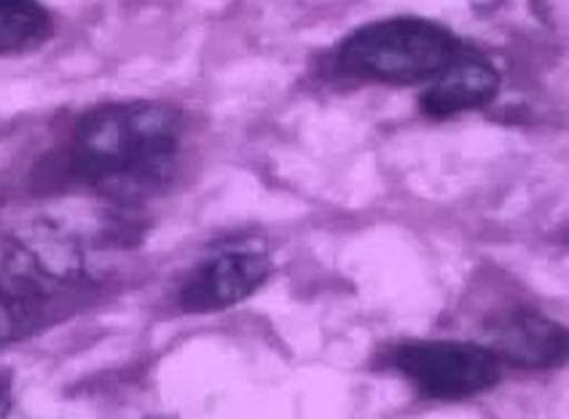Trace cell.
<instances>
[{
	"label": "cell",
	"mask_w": 569,
	"mask_h": 419,
	"mask_svg": "<svg viewBox=\"0 0 569 419\" xmlns=\"http://www.w3.org/2000/svg\"><path fill=\"white\" fill-rule=\"evenodd\" d=\"M51 32V17L38 0H0V54L41 43Z\"/></svg>",
	"instance_id": "7"
},
{
	"label": "cell",
	"mask_w": 569,
	"mask_h": 419,
	"mask_svg": "<svg viewBox=\"0 0 569 419\" xmlns=\"http://www.w3.org/2000/svg\"><path fill=\"white\" fill-rule=\"evenodd\" d=\"M271 275V261L258 250H223L199 263L180 288L186 312H218L250 299Z\"/></svg>",
	"instance_id": "4"
},
{
	"label": "cell",
	"mask_w": 569,
	"mask_h": 419,
	"mask_svg": "<svg viewBox=\"0 0 569 419\" xmlns=\"http://www.w3.org/2000/svg\"><path fill=\"white\" fill-rule=\"evenodd\" d=\"M41 301L0 277V345H9L30 331Z\"/></svg>",
	"instance_id": "8"
},
{
	"label": "cell",
	"mask_w": 569,
	"mask_h": 419,
	"mask_svg": "<svg viewBox=\"0 0 569 419\" xmlns=\"http://www.w3.org/2000/svg\"><path fill=\"white\" fill-rule=\"evenodd\" d=\"M9 411H11V385H9V377L0 373V419L9 417Z\"/></svg>",
	"instance_id": "9"
},
{
	"label": "cell",
	"mask_w": 569,
	"mask_h": 419,
	"mask_svg": "<svg viewBox=\"0 0 569 419\" xmlns=\"http://www.w3.org/2000/svg\"><path fill=\"white\" fill-rule=\"evenodd\" d=\"M400 377L430 401H465L500 382V360L476 341L427 339L400 345L390 355Z\"/></svg>",
	"instance_id": "3"
},
{
	"label": "cell",
	"mask_w": 569,
	"mask_h": 419,
	"mask_svg": "<svg viewBox=\"0 0 569 419\" xmlns=\"http://www.w3.org/2000/svg\"><path fill=\"white\" fill-rule=\"evenodd\" d=\"M459 41L438 22L392 17L349 32L336 51V64L355 79L396 83H430L459 54Z\"/></svg>",
	"instance_id": "2"
},
{
	"label": "cell",
	"mask_w": 569,
	"mask_h": 419,
	"mask_svg": "<svg viewBox=\"0 0 569 419\" xmlns=\"http://www.w3.org/2000/svg\"><path fill=\"white\" fill-rule=\"evenodd\" d=\"M500 92V73L487 57L459 49L438 79L427 83L422 92V111L432 119H451L457 113L478 111L489 106Z\"/></svg>",
	"instance_id": "6"
},
{
	"label": "cell",
	"mask_w": 569,
	"mask_h": 419,
	"mask_svg": "<svg viewBox=\"0 0 569 419\" xmlns=\"http://www.w3.org/2000/svg\"><path fill=\"white\" fill-rule=\"evenodd\" d=\"M487 350L519 369H556L569 360V328L535 309H513L483 331Z\"/></svg>",
	"instance_id": "5"
},
{
	"label": "cell",
	"mask_w": 569,
	"mask_h": 419,
	"mask_svg": "<svg viewBox=\"0 0 569 419\" xmlns=\"http://www.w3.org/2000/svg\"><path fill=\"white\" fill-rule=\"evenodd\" d=\"M183 148V116L164 102H108L79 121L70 146L73 172L119 199L167 186Z\"/></svg>",
	"instance_id": "1"
}]
</instances>
